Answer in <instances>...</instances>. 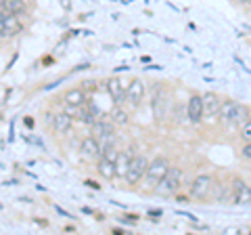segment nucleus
I'll list each match as a JSON object with an SVG mask.
<instances>
[{
  "mask_svg": "<svg viewBox=\"0 0 251 235\" xmlns=\"http://www.w3.org/2000/svg\"><path fill=\"white\" fill-rule=\"evenodd\" d=\"M52 130L54 132H59V135H63V132H67L69 128H72V124H74V118L69 116L67 112H59V114H54L52 116Z\"/></svg>",
  "mask_w": 251,
  "mask_h": 235,
  "instance_id": "dca6fc26",
  "label": "nucleus"
},
{
  "mask_svg": "<svg viewBox=\"0 0 251 235\" xmlns=\"http://www.w3.org/2000/svg\"><path fill=\"white\" fill-rule=\"evenodd\" d=\"M214 191V176L211 175H199L193 178V183L188 185V195L195 200H205L209 193Z\"/></svg>",
  "mask_w": 251,
  "mask_h": 235,
  "instance_id": "423d86ee",
  "label": "nucleus"
},
{
  "mask_svg": "<svg viewBox=\"0 0 251 235\" xmlns=\"http://www.w3.org/2000/svg\"><path fill=\"white\" fill-rule=\"evenodd\" d=\"M111 233H113V235H124V233H126V229H120V227H115V229H113Z\"/></svg>",
  "mask_w": 251,
  "mask_h": 235,
  "instance_id": "c85d7f7f",
  "label": "nucleus"
},
{
  "mask_svg": "<svg viewBox=\"0 0 251 235\" xmlns=\"http://www.w3.org/2000/svg\"><path fill=\"white\" fill-rule=\"evenodd\" d=\"M4 17H6V13H4L2 9H0V26H2V21H4Z\"/></svg>",
  "mask_w": 251,
  "mask_h": 235,
  "instance_id": "c756f323",
  "label": "nucleus"
},
{
  "mask_svg": "<svg viewBox=\"0 0 251 235\" xmlns=\"http://www.w3.org/2000/svg\"><path fill=\"white\" fill-rule=\"evenodd\" d=\"M147 166H149V158L145 153H134L130 160V166H128V172H126L124 181L128 183L130 187H136L140 183V178L145 176L147 172Z\"/></svg>",
  "mask_w": 251,
  "mask_h": 235,
  "instance_id": "20e7f679",
  "label": "nucleus"
},
{
  "mask_svg": "<svg viewBox=\"0 0 251 235\" xmlns=\"http://www.w3.org/2000/svg\"><path fill=\"white\" fill-rule=\"evenodd\" d=\"M23 29V23L19 21L17 15H6L4 21H2V26H0V36L2 38H11L15 34H19Z\"/></svg>",
  "mask_w": 251,
  "mask_h": 235,
  "instance_id": "2eb2a0df",
  "label": "nucleus"
},
{
  "mask_svg": "<svg viewBox=\"0 0 251 235\" xmlns=\"http://www.w3.org/2000/svg\"><path fill=\"white\" fill-rule=\"evenodd\" d=\"M57 212H59L61 216H67V218H72V214H69V212H65V210H63V208H59V206H57Z\"/></svg>",
  "mask_w": 251,
  "mask_h": 235,
  "instance_id": "cd10ccee",
  "label": "nucleus"
},
{
  "mask_svg": "<svg viewBox=\"0 0 251 235\" xmlns=\"http://www.w3.org/2000/svg\"><path fill=\"white\" fill-rule=\"evenodd\" d=\"M172 198H174L178 204H186V202H191V200H193L191 195H182V193H178V191H176L174 195H172Z\"/></svg>",
  "mask_w": 251,
  "mask_h": 235,
  "instance_id": "b1692460",
  "label": "nucleus"
},
{
  "mask_svg": "<svg viewBox=\"0 0 251 235\" xmlns=\"http://www.w3.org/2000/svg\"><path fill=\"white\" fill-rule=\"evenodd\" d=\"M230 185H232V200L237 204H243V206H251V187L241 176H234Z\"/></svg>",
  "mask_w": 251,
  "mask_h": 235,
  "instance_id": "9b49d317",
  "label": "nucleus"
},
{
  "mask_svg": "<svg viewBox=\"0 0 251 235\" xmlns=\"http://www.w3.org/2000/svg\"><path fill=\"white\" fill-rule=\"evenodd\" d=\"M138 221H140V214H124V216H120V223H124V225L134 227Z\"/></svg>",
  "mask_w": 251,
  "mask_h": 235,
  "instance_id": "4be33fe9",
  "label": "nucleus"
},
{
  "mask_svg": "<svg viewBox=\"0 0 251 235\" xmlns=\"http://www.w3.org/2000/svg\"><path fill=\"white\" fill-rule=\"evenodd\" d=\"M239 2H241V4H245V6H249V4H251V0H239Z\"/></svg>",
  "mask_w": 251,
  "mask_h": 235,
  "instance_id": "7c9ffc66",
  "label": "nucleus"
},
{
  "mask_svg": "<svg viewBox=\"0 0 251 235\" xmlns=\"http://www.w3.org/2000/svg\"><path fill=\"white\" fill-rule=\"evenodd\" d=\"M180 187H182V170L178 166H170L168 172L163 175V178L155 185L153 193L161 195V198H172L176 191H180Z\"/></svg>",
  "mask_w": 251,
  "mask_h": 235,
  "instance_id": "7ed1b4c3",
  "label": "nucleus"
},
{
  "mask_svg": "<svg viewBox=\"0 0 251 235\" xmlns=\"http://www.w3.org/2000/svg\"><path fill=\"white\" fill-rule=\"evenodd\" d=\"M147 95V86L145 82L140 80V78H132L128 88H126V101L132 105V107H138L140 103H143V99Z\"/></svg>",
  "mask_w": 251,
  "mask_h": 235,
  "instance_id": "1a4fd4ad",
  "label": "nucleus"
},
{
  "mask_svg": "<svg viewBox=\"0 0 251 235\" xmlns=\"http://www.w3.org/2000/svg\"><path fill=\"white\" fill-rule=\"evenodd\" d=\"M128 84L130 82H126L122 80V78H117V76H111L107 80V92H109V97L113 99V103H124L126 101V88H128Z\"/></svg>",
  "mask_w": 251,
  "mask_h": 235,
  "instance_id": "f8f14e48",
  "label": "nucleus"
},
{
  "mask_svg": "<svg viewBox=\"0 0 251 235\" xmlns=\"http://www.w3.org/2000/svg\"><path fill=\"white\" fill-rule=\"evenodd\" d=\"M97 170L105 181H111V178H115V160H109V158H103V155H100Z\"/></svg>",
  "mask_w": 251,
  "mask_h": 235,
  "instance_id": "f3484780",
  "label": "nucleus"
},
{
  "mask_svg": "<svg viewBox=\"0 0 251 235\" xmlns=\"http://www.w3.org/2000/svg\"><path fill=\"white\" fill-rule=\"evenodd\" d=\"M80 151H82V158L84 160H99L100 158V143L99 139H94L92 135L86 137L80 145Z\"/></svg>",
  "mask_w": 251,
  "mask_h": 235,
  "instance_id": "4468645a",
  "label": "nucleus"
},
{
  "mask_svg": "<svg viewBox=\"0 0 251 235\" xmlns=\"http://www.w3.org/2000/svg\"><path fill=\"white\" fill-rule=\"evenodd\" d=\"M0 9L6 15H21L25 11V2L23 0H0Z\"/></svg>",
  "mask_w": 251,
  "mask_h": 235,
  "instance_id": "6ab92c4d",
  "label": "nucleus"
},
{
  "mask_svg": "<svg viewBox=\"0 0 251 235\" xmlns=\"http://www.w3.org/2000/svg\"><path fill=\"white\" fill-rule=\"evenodd\" d=\"M201 101H203V118H201V122H216L220 105H222V97H220L218 92H205V95H201Z\"/></svg>",
  "mask_w": 251,
  "mask_h": 235,
  "instance_id": "0eeeda50",
  "label": "nucleus"
},
{
  "mask_svg": "<svg viewBox=\"0 0 251 235\" xmlns=\"http://www.w3.org/2000/svg\"><path fill=\"white\" fill-rule=\"evenodd\" d=\"M109 116H111L109 120H111L115 126H126V124L130 122V114L122 107V103H115V107L111 109V114H109Z\"/></svg>",
  "mask_w": 251,
  "mask_h": 235,
  "instance_id": "a211bd4d",
  "label": "nucleus"
},
{
  "mask_svg": "<svg viewBox=\"0 0 251 235\" xmlns=\"http://www.w3.org/2000/svg\"><path fill=\"white\" fill-rule=\"evenodd\" d=\"M249 114H251V109L247 105L239 103V101H232V99H222V105H220V112H218V122H222L224 126L239 128L247 120Z\"/></svg>",
  "mask_w": 251,
  "mask_h": 235,
  "instance_id": "f257e3e1",
  "label": "nucleus"
},
{
  "mask_svg": "<svg viewBox=\"0 0 251 235\" xmlns=\"http://www.w3.org/2000/svg\"><path fill=\"white\" fill-rule=\"evenodd\" d=\"M201 118H203V101L199 92H193L186 101V122L197 126V124H201Z\"/></svg>",
  "mask_w": 251,
  "mask_h": 235,
  "instance_id": "9d476101",
  "label": "nucleus"
},
{
  "mask_svg": "<svg viewBox=\"0 0 251 235\" xmlns=\"http://www.w3.org/2000/svg\"><path fill=\"white\" fill-rule=\"evenodd\" d=\"M149 216H151V218H159L163 212H161V210H149V212H147Z\"/></svg>",
  "mask_w": 251,
  "mask_h": 235,
  "instance_id": "a878e982",
  "label": "nucleus"
},
{
  "mask_svg": "<svg viewBox=\"0 0 251 235\" xmlns=\"http://www.w3.org/2000/svg\"><path fill=\"white\" fill-rule=\"evenodd\" d=\"M63 99H65V105H72V107H80V105L86 103V95H84L82 88H72V90H67Z\"/></svg>",
  "mask_w": 251,
  "mask_h": 235,
  "instance_id": "aec40b11",
  "label": "nucleus"
},
{
  "mask_svg": "<svg viewBox=\"0 0 251 235\" xmlns=\"http://www.w3.org/2000/svg\"><path fill=\"white\" fill-rule=\"evenodd\" d=\"M61 4H63V9H65V11L72 9V2H69V0H61Z\"/></svg>",
  "mask_w": 251,
  "mask_h": 235,
  "instance_id": "bb28decb",
  "label": "nucleus"
},
{
  "mask_svg": "<svg viewBox=\"0 0 251 235\" xmlns=\"http://www.w3.org/2000/svg\"><path fill=\"white\" fill-rule=\"evenodd\" d=\"M241 158L243 160H251V141H245L241 147Z\"/></svg>",
  "mask_w": 251,
  "mask_h": 235,
  "instance_id": "5701e85b",
  "label": "nucleus"
},
{
  "mask_svg": "<svg viewBox=\"0 0 251 235\" xmlns=\"http://www.w3.org/2000/svg\"><path fill=\"white\" fill-rule=\"evenodd\" d=\"M172 166L170 160L168 158H163V155H157L155 160H149V166H147V172H145V176L140 178V191H145V193H153L155 189V185L161 181L163 175L168 172V168Z\"/></svg>",
  "mask_w": 251,
  "mask_h": 235,
  "instance_id": "f03ea898",
  "label": "nucleus"
},
{
  "mask_svg": "<svg viewBox=\"0 0 251 235\" xmlns=\"http://www.w3.org/2000/svg\"><path fill=\"white\" fill-rule=\"evenodd\" d=\"M90 135L94 139H99L100 147L113 145V141H115V124L111 120H94L90 124Z\"/></svg>",
  "mask_w": 251,
  "mask_h": 235,
  "instance_id": "39448f33",
  "label": "nucleus"
},
{
  "mask_svg": "<svg viewBox=\"0 0 251 235\" xmlns=\"http://www.w3.org/2000/svg\"><path fill=\"white\" fill-rule=\"evenodd\" d=\"M168 101L170 97L168 95H163V88L159 86V90H157V86H155V90H153V97H151V107H153V116H155V122L159 124L163 122L168 118Z\"/></svg>",
  "mask_w": 251,
  "mask_h": 235,
  "instance_id": "6e6552de",
  "label": "nucleus"
},
{
  "mask_svg": "<svg viewBox=\"0 0 251 235\" xmlns=\"http://www.w3.org/2000/svg\"><path fill=\"white\" fill-rule=\"evenodd\" d=\"M84 185H86V187H92V189H100V185H99V183H94L92 178H88V181H84Z\"/></svg>",
  "mask_w": 251,
  "mask_h": 235,
  "instance_id": "393cba45",
  "label": "nucleus"
},
{
  "mask_svg": "<svg viewBox=\"0 0 251 235\" xmlns=\"http://www.w3.org/2000/svg\"><path fill=\"white\" fill-rule=\"evenodd\" d=\"M132 155H134V147H128L126 151H122V149L117 151V155H115V178H124L126 176Z\"/></svg>",
  "mask_w": 251,
  "mask_h": 235,
  "instance_id": "ddd939ff",
  "label": "nucleus"
},
{
  "mask_svg": "<svg viewBox=\"0 0 251 235\" xmlns=\"http://www.w3.org/2000/svg\"><path fill=\"white\" fill-rule=\"evenodd\" d=\"M239 137H241L243 143H245V141H251V114L247 116V120L239 126Z\"/></svg>",
  "mask_w": 251,
  "mask_h": 235,
  "instance_id": "412c9836",
  "label": "nucleus"
}]
</instances>
